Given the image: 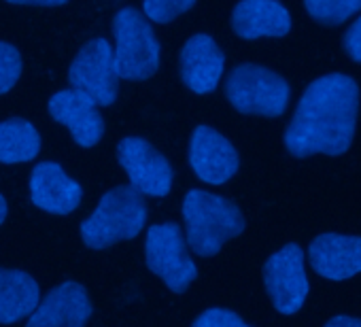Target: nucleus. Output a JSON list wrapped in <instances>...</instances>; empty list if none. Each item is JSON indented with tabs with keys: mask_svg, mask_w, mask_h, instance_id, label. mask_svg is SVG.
Instances as JSON below:
<instances>
[{
	"mask_svg": "<svg viewBox=\"0 0 361 327\" xmlns=\"http://www.w3.org/2000/svg\"><path fill=\"white\" fill-rule=\"evenodd\" d=\"M359 109V85L344 73L314 79L302 94L285 132V147L293 155H342L348 151Z\"/></svg>",
	"mask_w": 361,
	"mask_h": 327,
	"instance_id": "obj_1",
	"label": "nucleus"
},
{
	"mask_svg": "<svg viewBox=\"0 0 361 327\" xmlns=\"http://www.w3.org/2000/svg\"><path fill=\"white\" fill-rule=\"evenodd\" d=\"M188 240L200 255H215L230 238L245 230L240 211L226 198L204 190L188 192L183 200Z\"/></svg>",
	"mask_w": 361,
	"mask_h": 327,
	"instance_id": "obj_2",
	"label": "nucleus"
},
{
	"mask_svg": "<svg viewBox=\"0 0 361 327\" xmlns=\"http://www.w3.org/2000/svg\"><path fill=\"white\" fill-rule=\"evenodd\" d=\"M147 219L140 196L130 187L111 190L96 211L81 223V238L90 249H104L119 240L134 238Z\"/></svg>",
	"mask_w": 361,
	"mask_h": 327,
	"instance_id": "obj_3",
	"label": "nucleus"
},
{
	"mask_svg": "<svg viewBox=\"0 0 361 327\" xmlns=\"http://www.w3.org/2000/svg\"><path fill=\"white\" fill-rule=\"evenodd\" d=\"M113 62L119 79L142 81L159 66V43L149 24L132 7H123L115 16Z\"/></svg>",
	"mask_w": 361,
	"mask_h": 327,
	"instance_id": "obj_4",
	"label": "nucleus"
},
{
	"mask_svg": "<svg viewBox=\"0 0 361 327\" xmlns=\"http://www.w3.org/2000/svg\"><path fill=\"white\" fill-rule=\"evenodd\" d=\"M226 94L230 104L245 115L279 117L289 106L291 87L287 79L264 66L243 64L228 77Z\"/></svg>",
	"mask_w": 361,
	"mask_h": 327,
	"instance_id": "obj_5",
	"label": "nucleus"
},
{
	"mask_svg": "<svg viewBox=\"0 0 361 327\" xmlns=\"http://www.w3.org/2000/svg\"><path fill=\"white\" fill-rule=\"evenodd\" d=\"M147 264L168 289L180 293L198 276V268L188 255L185 240L174 223H157L147 232Z\"/></svg>",
	"mask_w": 361,
	"mask_h": 327,
	"instance_id": "obj_6",
	"label": "nucleus"
},
{
	"mask_svg": "<svg viewBox=\"0 0 361 327\" xmlns=\"http://www.w3.org/2000/svg\"><path fill=\"white\" fill-rule=\"evenodd\" d=\"M73 90L92 98L98 106H109L117 100V70L113 47L104 39H92L75 58L68 70Z\"/></svg>",
	"mask_w": 361,
	"mask_h": 327,
	"instance_id": "obj_7",
	"label": "nucleus"
},
{
	"mask_svg": "<svg viewBox=\"0 0 361 327\" xmlns=\"http://www.w3.org/2000/svg\"><path fill=\"white\" fill-rule=\"evenodd\" d=\"M266 287L274 308L283 314L298 312L308 295V278L304 268V253L298 245H287L276 251L264 270Z\"/></svg>",
	"mask_w": 361,
	"mask_h": 327,
	"instance_id": "obj_8",
	"label": "nucleus"
},
{
	"mask_svg": "<svg viewBox=\"0 0 361 327\" xmlns=\"http://www.w3.org/2000/svg\"><path fill=\"white\" fill-rule=\"evenodd\" d=\"M117 157L134 190L153 198H164L172 190V168L168 159L147 140L136 136L123 138L117 147Z\"/></svg>",
	"mask_w": 361,
	"mask_h": 327,
	"instance_id": "obj_9",
	"label": "nucleus"
},
{
	"mask_svg": "<svg viewBox=\"0 0 361 327\" xmlns=\"http://www.w3.org/2000/svg\"><path fill=\"white\" fill-rule=\"evenodd\" d=\"M190 164L200 181L224 185L238 173L240 157L224 134L211 125H198L190 140Z\"/></svg>",
	"mask_w": 361,
	"mask_h": 327,
	"instance_id": "obj_10",
	"label": "nucleus"
},
{
	"mask_svg": "<svg viewBox=\"0 0 361 327\" xmlns=\"http://www.w3.org/2000/svg\"><path fill=\"white\" fill-rule=\"evenodd\" d=\"M92 314V300L85 287L75 280L58 285L32 310L28 327H85Z\"/></svg>",
	"mask_w": 361,
	"mask_h": 327,
	"instance_id": "obj_11",
	"label": "nucleus"
},
{
	"mask_svg": "<svg viewBox=\"0 0 361 327\" xmlns=\"http://www.w3.org/2000/svg\"><path fill=\"white\" fill-rule=\"evenodd\" d=\"M51 117L66 125L81 147H94L104 134V119L98 104L77 90H62L49 100Z\"/></svg>",
	"mask_w": 361,
	"mask_h": 327,
	"instance_id": "obj_12",
	"label": "nucleus"
},
{
	"mask_svg": "<svg viewBox=\"0 0 361 327\" xmlns=\"http://www.w3.org/2000/svg\"><path fill=\"white\" fill-rule=\"evenodd\" d=\"M226 68V56L209 35L192 37L180 51V77L196 94L217 90Z\"/></svg>",
	"mask_w": 361,
	"mask_h": 327,
	"instance_id": "obj_13",
	"label": "nucleus"
},
{
	"mask_svg": "<svg viewBox=\"0 0 361 327\" xmlns=\"http://www.w3.org/2000/svg\"><path fill=\"white\" fill-rule=\"evenodd\" d=\"M232 28L245 41L279 39L291 30V13L279 0H240L232 13Z\"/></svg>",
	"mask_w": 361,
	"mask_h": 327,
	"instance_id": "obj_14",
	"label": "nucleus"
},
{
	"mask_svg": "<svg viewBox=\"0 0 361 327\" xmlns=\"http://www.w3.org/2000/svg\"><path fill=\"white\" fill-rule=\"evenodd\" d=\"M32 202L54 215L73 213L81 202V185L56 161H43L30 175Z\"/></svg>",
	"mask_w": 361,
	"mask_h": 327,
	"instance_id": "obj_15",
	"label": "nucleus"
},
{
	"mask_svg": "<svg viewBox=\"0 0 361 327\" xmlns=\"http://www.w3.org/2000/svg\"><path fill=\"white\" fill-rule=\"evenodd\" d=\"M312 268L329 278L344 280L361 272V238L342 234H321L310 245Z\"/></svg>",
	"mask_w": 361,
	"mask_h": 327,
	"instance_id": "obj_16",
	"label": "nucleus"
},
{
	"mask_svg": "<svg viewBox=\"0 0 361 327\" xmlns=\"http://www.w3.org/2000/svg\"><path fill=\"white\" fill-rule=\"evenodd\" d=\"M39 302L41 291L30 274L0 268V323H13L30 316Z\"/></svg>",
	"mask_w": 361,
	"mask_h": 327,
	"instance_id": "obj_17",
	"label": "nucleus"
},
{
	"mask_svg": "<svg viewBox=\"0 0 361 327\" xmlns=\"http://www.w3.org/2000/svg\"><path fill=\"white\" fill-rule=\"evenodd\" d=\"M41 151V136L30 121L9 119L0 121V161L22 164L30 161Z\"/></svg>",
	"mask_w": 361,
	"mask_h": 327,
	"instance_id": "obj_18",
	"label": "nucleus"
},
{
	"mask_svg": "<svg viewBox=\"0 0 361 327\" xmlns=\"http://www.w3.org/2000/svg\"><path fill=\"white\" fill-rule=\"evenodd\" d=\"M308 16L325 26H336L361 11V0H304Z\"/></svg>",
	"mask_w": 361,
	"mask_h": 327,
	"instance_id": "obj_19",
	"label": "nucleus"
},
{
	"mask_svg": "<svg viewBox=\"0 0 361 327\" xmlns=\"http://www.w3.org/2000/svg\"><path fill=\"white\" fill-rule=\"evenodd\" d=\"M196 0H142L145 16L155 24H166L194 7Z\"/></svg>",
	"mask_w": 361,
	"mask_h": 327,
	"instance_id": "obj_20",
	"label": "nucleus"
},
{
	"mask_svg": "<svg viewBox=\"0 0 361 327\" xmlns=\"http://www.w3.org/2000/svg\"><path fill=\"white\" fill-rule=\"evenodd\" d=\"M20 75H22L20 51L13 45L0 41V94L9 92L18 83Z\"/></svg>",
	"mask_w": 361,
	"mask_h": 327,
	"instance_id": "obj_21",
	"label": "nucleus"
},
{
	"mask_svg": "<svg viewBox=\"0 0 361 327\" xmlns=\"http://www.w3.org/2000/svg\"><path fill=\"white\" fill-rule=\"evenodd\" d=\"M192 327H251V325H247L236 312L224 308H211L202 312Z\"/></svg>",
	"mask_w": 361,
	"mask_h": 327,
	"instance_id": "obj_22",
	"label": "nucleus"
},
{
	"mask_svg": "<svg viewBox=\"0 0 361 327\" xmlns=\"http://www.w3.org/2000/svg\"><path fill=\"white\" fill-rule=\"evenodd\" d=\"M344 49H346V54L357 64H361V16L346 30V35H344Z\"/></svg>",
	"mask_w": 361,
	"mask_h": 327,
	"instance_id": "obj_23",
	"label": "nucleus"
},
{
	"mask_svg": "<svg viewBox=\"0 0 361 327\" xmlns=\"http://www.w3.org/2000/svg\"><path fill=\"white\" fill-rule=\"evenodd\" d=\"M325 327H361V321L346 316V314H340V316H334Z\"/></svg>",
	"mask_w": 361,
	"mask_h": 327,
	"instance_id": "obj_24",
	"label": "nucleus"
},
{
	"mask_svg": "<svg viewBox=\"0 0 361 327\" xmlns=\"http://www.w3.org/2000/svg\"><path fill=\"white\" fill-rule=\"evenodd\" d=\"M11 5H45V7H58L64 5L68 0H7Z\"/></svg>",
	"mask_w": 361,
	"mask_h": 327,
	"instance_id": "obj_25",
	"label": "nucleus"
},
{
	"mask_svg": "<svg viewBox=\"0 0 361 327\" xmlns=\"http://www.w3.org/2000/svg\"><path fill=\"white\" fill-rule=\"evenodd\" d=\"M5 217H7V202H5L3 196H0V226H3Z\"/></svg>",
	"mask_w": 361,
	"mask_h": 327,
	"instance_id": "obj_26",
	"label": "nucleus"
}]
</instances>
